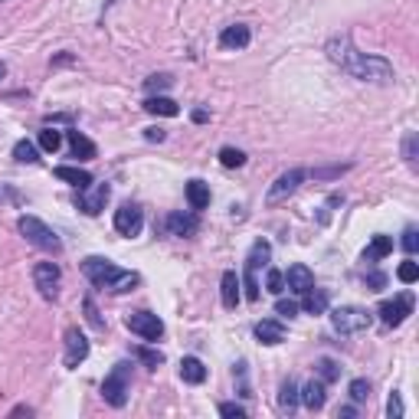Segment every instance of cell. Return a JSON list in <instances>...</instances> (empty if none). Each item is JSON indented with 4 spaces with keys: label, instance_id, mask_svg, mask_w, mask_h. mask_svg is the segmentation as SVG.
Listing matches in <instances>:
<instances>
[{
    "label": "cell",
    "instance_id": "cell-1",
    "mask_svg": "<svg viewBox=\"0 0 419 419\" xmlns=\"http://www.w3.org/2000/svg\"><path fill=\"white\" fill-rule=\"evenodd\" d=\"M328 56H331V63H337L344 73H351L360 82H376V86L393 82V66L383 56H370L354 49L351 36H331L328 40Z\"/></svg>",
    "mask_w": 419,
    "mask_h": 419
},
{
    "label": "cell",
    "instance_id": "cell-2",
    "mask_svg": "<svg viewBox=\"0 0 419 419\" xmlns=\"http://www.w3.org/2000/svg\"><path fill=\"white\" fill-rule=\"evenodd\" d=\"M82 272H86V279L96 285V289H105V291H131L135 285L141 282L138 272H128V269H119L115 262H108V259H98V256H89L82 262Z\"/></svg>",
    "mask_w": 419,
    "mask_h": 419
},
{
    "label": "cell",
    "instance_id": "cell-3",
    "mask_svg": "<svg viewBox=\"0 0 419 419\" xmlns=\"http://www.w3.org/2000/svg\"><path fill=\"white\" fill-rule=\"evenodd\" d=\"M370 321H374V314L360 305H341L331 312V328L337 334H360L370 328Z\"/></svg>",
    "mask_w": 419,
    "mask_h": 419
},
{
    "label": "cell",
    "instance_id": "cell-4",
    "mask_svg": "<svg viewBox=\"0 0 419 419\" xmlns=\"http://www.w3.org/2000/svg\"><path fill=\"white\" fill-rule=\"evenodd\" d=\"M17 226H20V233L30 239L33 246L46 249V252H63V239L56 236L43 220H36V216H20V223Z\"/></svg>",
    "mask_w": 419,
    "mask_h": 419
},
{
    "label": "cell",
    "instance_id": "cell-5",
    "mask_svg": "<svg viewBox=\"0 0 419 419\" xmlns=\"http://www.w3.org/2000/svg\"><path fill=\"white\" fill-rule=\"evenodd\" d=\"M128 364H115V370L102 380V397L112 406H125L128 403Z\"/></svg>",
    "mask_w": 419,
    "mask_h": 419
},
{
    "label": "cell",
    "instance_id": "cell-6",
    "mask_svg": "<svg viewBox=\"0 0 419 419\" xmlns=\"http://www.w3.org/2000/svg\"><path fill=\"white\" fill-rule=\"evenodd\" d=\"M125 328H128L131 334H138L141 341H161V337H164V321L158 318V314H151V312L125 314Z\"/></svg>",
    "mask_w": 419,
    "mask_h": 419
},
{
    "label": "cell",
    "instance_id": "cell-7",
    "mask_svg": "<svg viewBox=\"0 0 419 419\" xmlns=\"http://www.w3.org/2000/svg\"><path fill=\"white\" fill-rule=\"evenodd\" d=\"M376 314H380V321L387 324V328H399V324H403L409 314H413V295H409V291H403V295H397V298L380 301Z\"/></svg>",
    "mask_w": 419,
    "mask_h": 419
},
{
    "label": "cell",
    "instance_id": "cell-8",
    "mask_svg": "<svg viewBox=\"0 0 419 419\" xmlns=\"http://www.w3.org/2000/svg\"><path fill=\"white\" fill-rule=\"evenodd\" d=\"M305 177H308V171H301V167H291V171H285L279 181L269 187V194H266V204L275 206V204H282V200H289V197L298 190L301 183H305Z\"/></svg>",
    "mask_w": 419,
    "mask_h": 419
},
{
    "label": "cell",
    "instance_id": "cell-9",
    "mask_svg": "<svg viewBox=\"0 0 419 419\" xmlns=\"http://www.w3.org/2000/svg\"><path fill=\"white\" fill-rule=\"evenodd\" d=\"M33 282H36V289L43 295L46 301H53L59 295V282H63V272L56 262H40L36 269H33Z\"/></svg>",
    "mask_w": 419,
    "mask_h": 419
},
{
    "label": "cell",
    "instance_id": "cell-10",
    "mask_svg": "<svg viewBox=\"0 0 419 419\" xmlns=\"http://www.w3.org/2000/svg\"><path fill=\"white\" fill-rule=\"evenodd\" d=\"M141 226H144V213H141V206L125 204V206L115 210V233H119V236H138Z\"/></svg>",
    "mask_w": 419,
    "mask_h": 419
},
{
    "label": "cell",
    "instance_id": "cell-11",
    "mask_svg": "<svg viewBox=\"0 0 419 419\" xmlns=\"http://www.w3.org/2000/svg\"><path fill=\"white\" fill-rule=\"evenodd\" d=\"M108 197H112V187H108V183H96V187L89 183L86 190H79V206H82L89 216H98L105 210Z\"/></svg>",
    "mask_w": 419,
    "mask_h": 419
},
{
    "label": "cell",
    "instance_id": "cell-12",
    "mask_svg": "<svg viewBox=\"0 0 419 419\" xmlns=\"http://www.w3.org/2000/svg\"><path fill=\"white\" fill-rule=\"evenodd\" d=\"M89 357V341L86 334L79 331V328H69L66 331V354H63V364L66 367H79L82 360Z\"/></svg>",
    "mask_w": 419,
    "mask_h": 419
},
{
    "label": "cell",
    "instance_id": "cell-13",
    "mask_svg": "<svg viewBox=\"0 0 419 419\" xmlns=\"http://www.w3.org/2000/svg\"><path fill=\"white\" fill-rule=\"evenodd\" d=\"M285 285H289L295 295H305L308 289H314V275L308 266H301V262H295V266H289V272H285Z\"/></svg>",
    "mask_w": 419,
    "mask_h": 419
},
{
    "label": "cell",
    "instance_id": "cell-14",
    "mask_svg": "<svg viewBox=\"0 0 419 419\" xmlns=\"http://www.w3.org/2000/svg\"><path fill=\"white\" fill-rule=\"evenodd\" d=\"M249 40H252V33H249V26H243V23H233V26H226V30L220 33V46H223V49H246Z\"/></svg>",
    "mask_w": 419,
    "mask_h": 419
},
{
    "label": "cell",
    "instance_id": "cell-15",
    "mask_svg": "<svg viewBox=\"0 0 419 419\" xmlns=\"http://www.w3.org/2000/svg\"><path fill=\"white\" fill-rule=\"evenodd\" d=\"M167 229H171V236H194L197 229H200V220L197 213H171L167 216Z\"/></svg>",
    "mask_w": 419,
    "mask_h": 419
},
{
    "label": "cell",
    "instance_id": "cell-16",
    "mask_svg": "<svg viewBox=\"0 0 419 419\" xmlns=\"http://www.w3.org/2000/svg\"><path fill=\"white\" fill-rule=\"evenodd\" d=\"M298 399L308 409H321L324 399H328V383H324V380H312V383H305L301 393H298Z\"/></svg>",
    "mask_w": 419,
    "mask_h": 419
},
{
    "label": "cell",
    "instance_id": "cell-17",
    "mask_svg": "<svg viewBox=\"0 0 419 419\" xmlns=\"http://www.w3.org/2000/svg\"><path fill=\"white\" fill-rule=\"evenodd\" d=\"M256 337L259 344H282L285 341V324L275 321V318H266V321L256 324Z\"/></svg>",
    "mask_w": 419,
    "mask_h": 419
},
{
    "label": "cell",
    "instance_id": "cell-18",
    "mask_svg": "<svg viewBox=\"0 0 419 419\" xmlns=\"http://www.w3.org/2000/svg\"><path fill=\"white\" fill-rule=\"evenodd\" d=\"M269 259H272V246L266 239H256L252 249H249V256H246V275H256L259 266H269Z\"/></svg>",
    "mask_w": 419,
    "mask_h": 419
},
{
    "label": "cell",
    "instance_id": "cell-19",
    "mask_svg": "<svg viewBox=\"0 0 419 419\" xmlns=\"http://www.w3.org/2000/svg\"><path fill=\"white\" fill-rule=\"evenodd\" d=\"M56 177L66 183H73L75 190H86L89 183H92V174L82 171V167H69V164H59V167H56Z\"/></svg>",
    "mask_w": 419,
    "mask_h": 419
},
{
    "label": "cell",
    "instance_id": "cell-20",
    "mask_svg": "<svg viewBox=\"0 0 419 419\" xmlns=\"http://www.w3.org/2000/svg\"><path fill=\"white\" fill-rule=\"evenodd\" d=\"M181 380L183 383H204L206 380V367H204V360L200 357H183L181 360Z\"/></svg>",
    "mask_w": 419,
    "mask_h": 419
},
{
    "label": "cell",
    "instance_id": "cell-21",
    "mask_svg": "<svg viewBox=\"0 0 419 419\" xmlns=\"http://www.w3.org/2000/svg\"><path fill=\"white\" fill-rule=\"evenodd\" d=\"M301 298H305L301 301V308H305L308 314H324L328 312V305H331V298H328V291L324 289H308Z\"/></svg>",
    "mask_w": 419,
    "mask_h": 419
},
{
    "label": "cell",
    "instance_id": "cell-22",
    "mask_svg": "<svg viewBox=\"0 0 419 419\" xmlns=\"http://www.w3.org/2000/svg\"><path fill=\"white\" fill-rule=\"evenodd\" d=\"M187 204H190V210H206L210 206V183L204 181L187 183Z\"/></svg>",
    "mask_w": 419,
    "mask_h": 419
},
{
    "label": "cell",
    "instance_id": "cell-23",
    "mask_svg": "<svg viewBox=\"0 0 419 419\" xmlns=\"http://www.w3.org/2000/svg\"><path fill=\"white\" fill-rule=\"evenodd\" d=\"M69 151H73L79 161H92V158L98 154L96 144H92V141H89L82 131H69Z\"/></svg>",
    "mask_w": 419,
    "mask_h": 419
},
{
    "label": "cell",
    "instance_id": "cell-24",
    "mask_svg": "<svg viewBox=\"0 0 419 419\" xmlns=\"http://www.w3.org/2000/svg\"><path fill=\"white\" fill-rule=\"evenodd\" d=\"M220 289H223V305L226 308H236L239 305V289H243V282L233 269L223 272V282H220Z\"/></svg>",
    "mask_w": 419,
    "mask_h": 419
},
{
    "label": "cell",
    "instance_id": "cell-25",
    "mask_svg": "<svg viewBox=\"0 0 419 419\" xmlns=\"http://www.w3.org/2000/svg\"><path fill=\"white\" fill-rule=\"evenodd\" d=\"M144 108H148L151 115H161V119H174L181 108H177V102L167 96H151L148 102H144Z\"/></svg>",
    "mask_w": 419,
    "mask_h": 419
},
{
    "label": "cell",
    "instance_id": "cell-26",
    "mask_svg": "<svg viewBox=\"0 0 419 419\" xmlns=\"http://www.w3.org/2000/svg\"><path fill=\"white\" fill-rule=\"evenodd\" d=\"M393 252V239L390 236H374L370 239V246L364 249V262H380V259H387Z\"/></svg>",
    "mask_w": 419,
    "mask_h": 419
},
{
    "label": "cell",
    "instance_id": "cell-27",
    "mask_svg": "<svg viewBox=\"0 0 419 419\" xmlns=\"http://www.w3.org/2000/svg\"><path fill=\"white\" fill-rule=\"evenodd\" d=\"M298 406V387H295V380H285L279 390V409L282 413H295Z\"/></svg>",
    "mask_w": 419,
    "mask_h": 419
},
{
    "label": "cell",
    "instance_id": "cell-28",
    "mask_svg": "<svg viewBox=\"0 0 419 419\" xmlns=\"http://www.w3.org/2000/svg\"><path fill=\"white\" fill-rule=\"evenodd\" d=\"M13 158H17L20 164H36V161H40V158H36V144L26 141V138L13 144Z\"/></svg>",
    "mask_w": 419,
    "mask_h": 419
},
{
    "label": "cell",
    "instance_id": "cell-29",
    "mask_svg": "<svg viewBox=\"0 0 419 419\" xmlns=\"http://www.w3.org/2000/svg\"><path fill=\"white\" fill-rule=\"evenodd\" d=\"M314 367H318V380H324V383H334V380L341 376V367H337V360H331V357H321Z\"/></svg>",
    "mask_w": 419,
    "mask_h": 419
},
{
    "label": "cell",
    "instance_id": "cell-30",
    "mask_svg": "<svg viewBox=\"0 0 419 419\" xmlns=\"http://www.w3.org/2000/svg\"><path fill=\"white\" fill-rule=\"evenodd\" d=\"M59 144H63V135H59L56 128H43V131H40V148H43V151L56 154V151H59Z\"/></svg>",
    "mask_w": 419,
    "mask_h": 419
},
{
    "label": "cell",
    "instance_id": "cell-31",
    "mask_svg": "<svg viewBox=\"0 0 419 419\" xmlns=\"http://www.w3.org/2000/svg\"><path fill=\"white\" fill-rule=\"evenodd\" d=\"M220 164H223V167H243V164H246V154L239 148H223L220 151Z\"/></svg>",
    "mask_w": 419,
    "mask_h": 419
},
{
    "label": "cell",
    "instance_id": "cell-32",
    "mask_svg": "<svg viewBox=\"0 0 419 419\" xmlns=\"http://www.w3.org/2000/svg\"><path fill=\"white\" fill-rule=\"evenodd\" d=\"M135 357H138V360H144L151 370H158V367L164 364V354H161V351H151V347H135Z\"/></svg>",
    "mask_w": 419,
    "mask_h": 419
},
{
    "label": "cell",
    "instance_id": "cell-33",
    "mask_svg": "<svg viewBox=\"0 0 419 419\" xmlns=\"http://www.w3.org/2000/svg\"><path fill=\"white\" fill-rule=\"evenodd\" d=\"M347 393H351V399H354V403H364V399H370V383H367L364 376H357V380H351Z\"/></svg>",
    "mask_w": 419,
    "mask_h": 419
},
{
    "label": "cell",
    "instance_id": "cell-34",
    "mask_svg": "<svg viewBox=\"0 0 419 419\" xmlns=\"http://www.w3.org/2000/svg\"><path fill=\"white\" fill-rule=\"evenodd\" d=\"M397 279L403 282V285H413V282L419 279V266H416V262H413V259H406V262H399Z\"/></svg>",
    "mask_w": 419,
    "mask_h": 419
},
{
    "label": "cell",
    "instance_id": "cell-35",
    "mask_svg": "<svg viewBox=\"0 0 419 419\" xmlns=\"http://www.w3.org/2000/svg\"><path fill=\"white\" fill-rule=\"evenodd\" d=\"M266 289H269L272 295H282V291H285V272L269 269V275H266Z\"/></svg>",
    "mask_w": 419,
    "mask_h": 419
},
{
    "label": "cell",
    "instance_id": "cell-36",
    "mask_svg": "<svg viewBox=\"0 0 419 419\" xmlns=\"http://www.w3.org/2000/svg\"><path fill=\"white\" fill-rule=\"evenodd\" d=\"M275 314H282V318H295L298 314V305L291 298H279L275 301Z\"/></svg>",
    "mask_w": 419,
    "mask_h": 419
},
{
    "label": "cell",
    "instance_id": "cell-37",
    "mask_svg": "<svg viewBox=\"0 0 419 419\" xmlns=\"http://www.w3.org/2000/svg\"><path fill=\"white\" fill-rule=\"evenodd\" d=\"M171 82H174L171 75H151V79L144 82V86H148V92H161V89H167Z\"/></svg>",
    "mask_w": 419,
    "mask_h": 419
},
{
    "label": "cell",
    "instance_id": "cell-38",
    "mask_svg": "<svg viewBox=\"0 0 419 419\" xmlns=\"http://www.w3.org/2000/svg\"><path fill=\"white\" fill-rule=\"evenodd\" d=\"M387 416H390V419H403V399H399V393H393V397H390Z\"/></svg>",
    "mask_w": 419,
    "mask_h": 419
},
{
    "label": "cell",
    "instance_id": "cell-39",
    "mask_svg": "<svg viewBox=\"0 0 419 419\" xmlns=\"http://www.w3.org/2000/svg\"><path fill=\"white\" fill-rule=\"evenodd\" d=\"M220 416H236V419H243V416H246V406H239V403H220Z\"/></svg>",
    "mask_w": 419,
    "mask_h": 419
},
{
    "label": "cell",
    "instance_id": "cell-40",
    "mask_svg": "<svg viewBox=\"0 0 419 419\" xmlns=\"http://www.w3.org/2000/svg\"><path fill=\"white\" fill-rule=\"evenodd\" d=\"M403 249H406L409 256L419 249V233H416V229H406V233H403Z\"/></svg>",
    "mask_w": 419,
    "mask_h": 419
},
{
    "label": "cell",
    "instance_id": "cell-41",
    "mask_svg": "<svg viewBox=\"0 0 419 419\" xmlns=\"http://www.w3.org/2000/svg\"><path fill=\"white\" fill-rule=\"evenodd\" d=\"M403 154H406L409 164L416 161V135H406V141H403Z\"/></svg>",
    "mask_w": 419,
    "mask_h": 419
},
{
    "label": "cell",
    "instance_id": "cell-42",
    "mask_svg": "<svg viewBox=\"0 0 419 419\" xmlns=\"http://www.w3.org/2000/svg\"><path fill=\"white\" fill-rule=\"evenodd\" d=\"M367 285H370L374 291H380L383 285H387V275H383V272H370V275H367Z\"/></svg>",
    "mask_w": 419,
    "mask_h": 419
},
{
    "label": "cell",
    "instance_id": "cell-43",
    "mask_svg": "<svg viewBox=\"0 0 419 419\" xmlns=\"http://www.w3.org/2000/svg\"><path fill=\"white\" fill-rule=\"evenodd\" d=\"M86 314H89V321L96 324V328H102V318H98V308H96V301L86 298Z\"/></svg>",
    "mask_w": 419,
    "mask_h": 419
},
{
    "label": "cell",
    "instance_id": "cell-44",
    "mask_svg": "<svg viewBox=\"0 0 419 419\" xmlns=\"http://www.w3.org/2000/svg\"><path fill=\"white\" fill-rule=\"evenodd\" d=\"M144 138H148V141H164V131L161 128H148V131H144Z\"/></svg>",
    "mask_w": 419,
    "mask_h": 419
},
{
    "label": "cell",
    "instance_id": "cell-45",
    "mask_svg": "<svg viewBox=\"0 0 419 419\" xmlns=\"http://www.w3.org/2000/svg\"><path fill=\"white\" fill-rule=\"evenodd\" d=\"M337 416H344V419L357 416V406H341V409H337Z\"/></svg>",
    "mask_w": 419,
    "mask_h": 419
},
{
    "label": "cell",
    "instance_id": "cell-46",
    "mask_svg": "<svg viewBox=\"0 0 419 419\" xmlns=\"http://www.w3.org/2000/svg\"><path fill=\"white\" fill-rule=\"evenodd\" d=\"M206 119H210V115H206L204 108H197V112H194V121H197V125H204V121H206Z\"/></svg>",
    "mask_w": 419,
    "mask_h": 419
},
{
    "label": "cell",
    "instance_id": "cell-47",
    "mask_svg": "<svg viewBox=\"0 0 419 419\" xmlns=\"http://www.w3.org/2000/svg\"><path fill=\"white\" fill-rule=\"evenodd\" d=\"M3 73H7V69H3V63H0V79H3Z\"/></svg>",
    "mask_w": 419,
    "mask_h": 419
}]
</instances>
